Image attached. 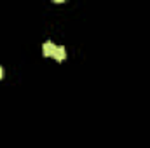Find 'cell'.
Wrapping results in <instances>:
<instances>
[{"label":"cell","instance_id":"cell-1","mask_svg":"<svg viewBox=\"0 0 150 148\" xmlns=\"http://www.w3.org/2000/svg\"><path fill=\"white\" fill-rule=\"evenodd\" d=\"M54 52H56V45L52 44V42H44V45H42V54L45 56V58H52L54 56Z\"/></svg>","mask_w":150,"mask_h":148},{"label":"cell","instance_id":"cell-2","mask_svg":"<svg viewBox=\"0 0 150 148\" xmlns=\"http://www.w3.org/2000/svg\"><path fill=\"white\" fill-rule=\"evenodd\" d=\"M52 58H54L56 61H65V59H67V51H65V47H63V45L56 47V52H54Z\"/></svg>","mask_w":150,"mask_h":148},{"label":"cell","instance_id":"cell-3","mask_svg":"<svg viewBox=\"0 0 150 148\" xmlns=\"http://www.w3.org/2000/svg\"><path fill=\"white\" fill-rule=\"evenodd\" d=\"M2 75H4V72H2V66H0V78H2Z\"/></svg>","mask_w":150,"mask_h":148}]
</instances>
